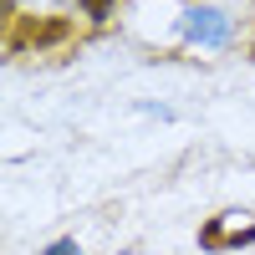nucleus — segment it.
I'll list each match as a JSON object with an SVG mask.
<instances>
[{"label": "nucleus", "instance_id": "f03ea898", "mask_svg": "<svg viewBox=\"0 0 255 255\" xmlns=\"http://www.w3.org/2000/svg\"><path fill=\"white\" fill-rule=\"evenodd\" d=\"M46 255H82V250H77V245H67V240H61V245H51Z\"/></svg>", "mask_w": 255, "mask_h": 255}, {"label": "nucleus", "instance_id": "f257e3e1", "mask_svg": "<svg viewBox=\"0 0 255 255\" xmlns=\"http://www.w3.org/2000/svg\"><path fill=\"white\" fill-rule=\"evenodd\" d=\"M184 31L194 36V41H220L225 36V20H215V10H194L184 20Z\"/></svg>", "mask_w": 255, "mask_h": 255}, {"label": "nucleus", "instance_id": "7ed1b4c3", "mask_svg": "<svg viewBox=\"0 0 255 255\" xmlns=\"http://www.w3.org/2000/svg\"><path fill=\"white\" fill-rule=\"evenodd\" d=\"M82 5H87L92 15H102V10H108V0H82Z\"/></svg>", "mask_w": 255, "mask_h": 255}]
</instances>
